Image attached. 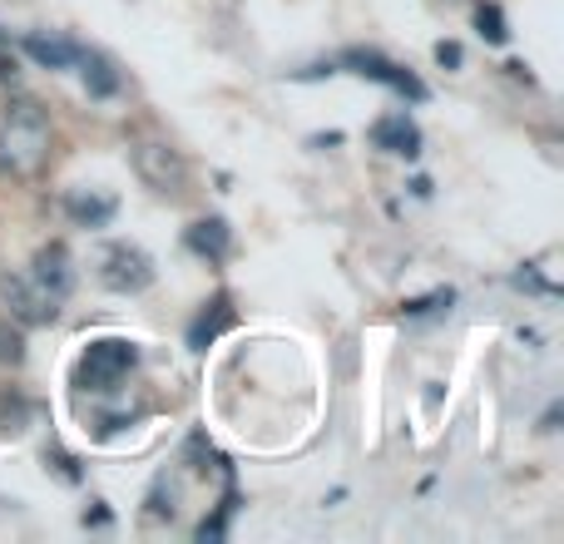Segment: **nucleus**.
I'll use <instances>...</instances> for the list:
<instances>
[{
  "label": "nucleus",
  "mask_w": 564,
  "mask_h": 544,
  "mask_svg": "<svg viewBox=\"0 0 564 544\" xmlns=\"http://www.w3.org/2000/svg\"><path fill=\"white\" fill-rule=\"evenodd\" d=\"M50 164V119L35 99H15L0 119V174L20 178H40Z\"/></svg>",
  "instance_id": "nucleus-1"
},
{
  "label": "nucleus",
  "mask_w": 564,
  "mask_h": 544,
  "mask_svg": "<svg viewBox=\"0 0 564 544\" xmlns=\"http://www.w3.org/2000/svg\"><path fill=\"white\" fill-rule=\"evenodd\" d=\"M129 159H134V174L144 178V188H154L159 198H178L188 188V159L178 154L169 139L139 134L134 144H129Z\"/></svg>",
  "instance_id": "nucleus-2"
},
{
  "label": "nucleus",
  "mask_w": 564,
  "mask_h": 544,
  "mask_svg": "<svg viewBox=\"0 0 564 544\" xmlns=\"http://www.w3.org/2000/svg\"><path fill=\"white\" fill-rule=\"evenodd\" d=\"M134 361H139V351H134V341H124V337L89 341L85 357H79L75 381H79L85 391H115L119 381L134 371Z\"/></svg>",
  "instance_id": "nucleus-3"
},
{
  "label": "nucleus",
  "mask_w": 564,
  "mask_h": 544,
  "mask_svg": "<svg viewBox=\"0 0 564 544\" xmlns=\"http://www.w3.org/2000/svg\"><path fill=\"white\" fill-rule=\"evenodd\" d=\"M99 282H105L109 292H124V297H134V292H144L149 282H154V258H149L144 248L115 243L105 253V263H99Z\"/></svg>",
  "instance_id": "nucleus-4"
},
{
  "label": "nucleus",
  "mask_w": 564,
  "mask_h": 544,
  "mask_svg": "<svg viewBox=\"0 0 564 544\" xmlns=\"http://www.w3.org/2000/svg\"><path fill=\"white\" fill-rule=\"evenodd\" d=\"M0 297H6V307H10V322H20V327H45V322H55V312H59V302H50L45 292H40L30 278H20V272H6V278H0Z\"/></svg>",
  "instance_id": "nucleus-5"
},
{
  "label": "nucleus",
  "mask_w": 564,
  "mask_h": 544,
  "mask_svg": "<svg viewBox=\"0 0 564 544\" xmlns=\"http://www.w3.org/2000/svg\"><path fill=\"white\" fill-rule=\"evenodd\" d=\"M341 65H351L361 79H377V85L397 89V95H406V99H426V85H421L411 69H401V65H391L387 55H377V50H347Z\"/></svg>",
  "instance_id": "nucleus-6"
},
{
  "label": "nucleus",
  "mask_w": 564,
  "mask_h": 544,
  "mask_svg": "<svg viewBox=\"0 0 564 544\" xmlns=\"http://www.w3.org/2000/svg\"><path fill=\"white\" fill-rule=\"evenodd\" d=\"M30 282H35V287L45 292L50 302H65L69 292H75V268H69L65 243L40 248V253H35V272H30Z\"/></svg>",
  "instance_id": "nucleus-7"
},
{
  "label": "nucleus",
  "mask_w": 564,
  "mask_h": 544,
  "mask_svg": "<svg viewBox=\"0 0 564 544\" xmlns=\"http://www.w3.org/2000/svg\"><path fill=\"white\" fill-rule=\"evenodd\" d=\"M371 144L387 149V154H401V159H416L421 154V129L411 124L406 115H387L371 124Z\"/></svg>",
  "instance_id": "nucleus-8"
},
{
  "label": "nucleus",
  "mask_w": 564,
  "mask_h": 544,
  "mask_svg": "<svg viewBox=\"0 0 564 544\" xmlns=\"http://www.w3.org/2000/svg\"><path fill=\"white\" fill-rule=\"evenodd\" d=\"M65 214L75 218L79 228H105L109 218L119 214V204L109 194H95V188H75V194H65Z\"/></svg>",
  "instance_id": "nucleus-9"
},
{
  "label": "nucleus",
  "mask_w": 564,
  "mask_h": 544,
  "mask_svg": "<svg viewBox=\"0 0 564 544\" xmlns=\"http://www.w3.org/2000/svg\"><path fill=\"white\" fill-rule=\"evenodd\" d=\"M228 243H234V233H228L224 218H198V224L188 228V248H194L198 258H208V263H224Z\"/></svg>",
  "instance_id": "nucleus-10"
},
{
  "label": "nucleus",
  "mask_w": 564,
  "mask_h": 544,
  "mask_svg": "<svg viewBox=\"0 0 564 544\" xmlns=\"http://www.w3.org/2000/svg\"><path fill=\"white\" fill-rule=\"evenodd\" d=\"M79 75H85V89H89V99H115L119 95V75H115V65H109L99 50H79Z\"/></svg>",
  "instance_id": "nucleus-11"
},
{
  "label": "nucleus",
  "mask_w": 564,
  "mask_h": 544,
  "mask_svg": "<svg viewBox=\"0 0 564 544\" xmlns=\"http://www.w3.org/2000/svg\"><path fill=\"white\" fill-rule=\"evenodd\" d=\"M20 45H25V55L35 59L40 69H69L75 65V55H79L69 40H55V35H25Z\"/></svg>",
  "instance_id": "nucleus-12"
},
{
  "label": "nucleus",
  "mask_w": 564,
  "mask_h": 544,
  "mask_svg": "<svg viewBox=\"0 0 564 544\" xmlns=\"http://www.w3.org/2000/svg\"><path fill=\"white\" fill-rule=\"evenodd\" d=\"M224 327H234V307H228V297H214L204 312H198V322H194V327H188V347H194V351H204L208 341H214Z\"/></svg>",
  "instance_id": "nucleus-13"
},
{
  "label": "nucleus",
  "mask_w": 564,
  "mask_h": 544,
  "mask_svg": "<svg viewBox=\"0 0 564 544\" xmlns=\"http://www.w3.org/2000/svg\"><path fill=\"white\" fill-rule=\"evenodd\" d=\"M25 361V337H20V322H0V367H20Z\"/></svg>",
  "instance_id": "nucleus-14"
},
{
  "label": "nucleus",
  "mask_w": 564,
  "mask_h": 544,
  "mask_svg": "<svg viewBox=\"0 0 564 544\" xmlns=\"http://www.w3.org/2000/svg\"><path fill=\"white\" fill-rule=\"evenodd\" d=\"M476 25H480V35H486L490 45H500V40H506V15H500L496 6H476Z\"/></svg>",
  "instance_id": "nucleus-15"
},
{
  "label": "nucleus",
  "mask_w": 564,
  "mask_h": 544,
  "mask_svg": "<svg viewBox=\"0 0 564 544\" xmlns=\"http://www.w3.org/2000/svg\"><path fill=\"white\" fill-rule=\"evenodd\" d=\"M456 302V292L451 287H441V292H431V297H416V302H406V317H426V312H436V307H451Z\"/></svg>",
  "instance_id": "nucleus-16"
},
{
  "label": "nucleus",
  "mask_w": 564,
  "mask_h": 544,
  "mask_svg": "<svg viewBox=\"0 0 564 544\" xmlns=\"http://www.w3.org/2000/svg\"><path fill=\"white\" fill-rule=\"evenodd\" d=\"M436 59H441V65H460V45H451V40H441V45H436Z\"/></svg>",
  "instance_id": "nucleus-17"
},
{
  "label": "nucleus",
  "mask_w": 564,
  "mask_h": 544,
  "mask_svg": "<svg viewBox=\"0 0 564 544\" xmlns=\"http://www.w3.org/2000/svg\"><path fill=\"white\" fill-rule=\"evenodd\" d=\"M10 69H15V59H10V55H0V79H6Z\"/></svg>",
  "instance_id": "nucleus-18"
}]
</instances>
